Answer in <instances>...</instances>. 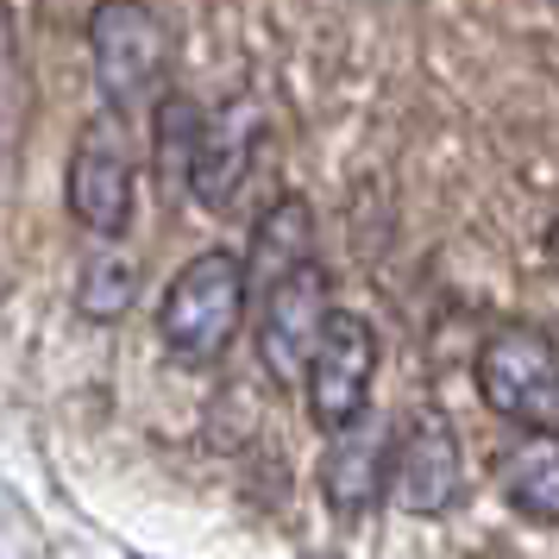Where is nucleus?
Segmentation results:
<instances>
[{
	"label": "nucleus",
	"mask_w": 559,
	"mask_h": 559,
	"mask_svg": "<svg viewBox=\"0 0 559 559\" xmlns=\"http://www.w3.org/2000/svg\"><path fill=\"white\" fill-rule=\"evenodd\" d=\"M246 271H239V252L227 246H207L182 264L170 289H164V308H157V340L177 365H214V358L233 346V333L246 321Z\"/></svg>",
	"instance_id": "f257e3e1"
},
{
	"label": "nucleus",
	"mask_w": 559,
	"mask_h": 559,
	"mask_svg": "<svg viewBox=\"0 0 559 559\" xmlns=\"http://www.w3.org/2000/svg\"><path fill=\"white\" fill-rule=\"evenodd\" d=\"M478 396L490 415H503L528 433L559 428V365L554 340L540 328H503L478 346Z\"/></svg>",
	"instance_id": "f03ea898"
},
{
	"label": "nucleus",
	"mask_w": 559,
	"mask_h": 559,
	"mask_svg": "<svg viewBox=\"0 0 559 559\" xmlns=\"http://www.w3.org/2000/svg\"><path fill=\"white\" fill-rule=\"evenodd\" d=\"M371 378H378V333H371V321L333 308L302 371L308 421L328 433H353L365 421V403H371Z\"/></svg>",
	"instance_id": "7ed1b4c3"
},
{
	"label": "nucleus",
	"mask_w": 559,
	"mask_h": 559,
	"mask_svg": "<svg viewBox=\"0 0 559 559\" xmlns=\"http://www.w3.org/2000/svg\"><path fill=\"white\" fill-rule=\"evenodd\" d=\"M88 51H95V82L107 95V114L127 120L139 102H152L164 63H170V26L152 7H95L88 13Z\"/></svg>",
	"instance_id": "20e7f679"
},
{
	"label": "nucleus",
	"mask_w": 559,
	"mask_h": 559,
	"mask_svg": "<svg viewBox=\"0 0 559 559\" xmlns=\"http://www.w3.org/2000/svg\"><path fill=\"white\" fill-rule=\"evenodd\" d=\"M63 202L76 214V227L120 239L132 221V145H127V120L120 114H95L76 132L70 152V177H63Z\"/></svg>",
	"instance_id": "39448f33"
},
{
	"label": "nucleus",
	"mask_w": 559,
	"mask_h": 559,
	"mask_svg": "<svg viewBox=\"0 0 559 559\" xmlns=\"http://www.w3.org/2000/svg\"><path fill=\"white\" fill-rule=\"evenodd\" d=\"M390 497L408 515H447L465 497V453L459 428L440 408H415L390 447Z\"/></svg>",
	"instance_id": "423d86ee"
},
{
	"label": "nucleus",
	"mask_w": 559,
	"mask_h": 559,
	"mask_svg": "<svg viewBox=\"0 0 559 559\" xmlns=\"http://www.w3.org/2000/svg\"><path fill=\"white\" fill-rule=\"evenodd\" d=\"M328 271L308 264L296 277H283L277 289H264V314H258V365L271 371L277 383H302L308 353L328 328Z\"/></svg>",
	"instance_id": "0eeeda50"
},
{
	"label": "nucleus",
	"mask_w": 559,
	"mask_h": 559,
	"mask_svg": "<svg viewBox=\"0 0 559 559\" xmlns=\"http://www.w3.org/2000/svg\"><path fill=\"white\" fill-rule=\"evenodd\" d=\"M258 145H264V107L233 95L214 114H202V132H195V152H189V195L202 207H227L246 177L258 164Z\"/></svg>",
	"instance_id": "6e6552de"
},
{
	"label": "nucleus",
	"mask_w": 559,
	"mask_h": 559,
	"mask_svg": "<svg viewBox=\"0 0 559 559\" xmlns=\"http://www.w3.org/2000/svg\"><path fill=\"white\" fill-rule=\"evenodd\" d=\"M308 264H314V207L302 195H277L252 227V258H239L246 296L252 289H277L283 277H296Z\"/></svg>",
	"instance_id": "1a4fd4ad"
},
{
	"label": "nucleus",
	"mask_w": 559,
	"mask_h": 559,
	"mask_svg": "<svg viewBox=\"0 0 559 559\" xmlns=\"http://www.w3.org/2000/svg\"><path fill=\"white\" fill-rule=\"evenodd\" d=\"M497 484H503V503L515 515H528L540 528L559 522V440L554 433H528L497 453Z\"/></svg>",
	"instance_id": "9d476101"
},
{
	"label": "nucleus",
	"mask_w": 559,
	"mask_h": 559,
	"mask_svg": "<svg viewBox=\"0 0 559 559\" xmlns=\"http://www.w3.org/2000/svg\"><path fill=\"white\" fill-rule=\"evenodd\" d=\"M328 503L340 515H365V509H378V497L390 490V440L378 433H340V447L328 453Z\"/></svg>",
	"instance_id": "9b49d317"
},
{
	"label": "nucleus",
	"mask_w": 559,
	"mask_h": 559,
	"mask_svg": "<svg viewBox=\"0 0 559 559\" xmlns=\"http://www.w3.org/2000/svg\"><path fill=\"white\" fill-rule=\"evenodd\" d=\"M139 296V264L127 252H95L76 277V308L88 321H120Z\"/></svg>",
	"instance_id": "f8f14e48"
},
{
	"label": "nucleus",
	"mask_w": 559,
	"mask_h": 559,
	"mask_svg": "<svg viewBox=\"0 0 559 559\" xmlns=\"http://www.w3.org/2000/svg\"><path fill=\"white\" fill-rule=\"evenodd\" d=\"M195 132H202V107L189 95H164L152 120V164L157 177H189V152H195Z\"/></svg>",
	"instance_id": "ddd939ff"
}]
</instances>
